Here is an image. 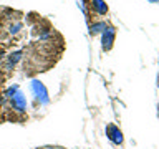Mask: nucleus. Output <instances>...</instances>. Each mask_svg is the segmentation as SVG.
<instances>
[{"label": "nucleus", "instance_id": "f03ea898", "mask_svg": "<svg viewBox=\"0 0 159 149\" xmlns=\"http://www.w3.org/2000/svg\"><path fill=\"white\" fill-rule=\"evenodd\" d=\"M3 103H5V118L7 123L25 124L28 121L27 111V98L18 84L8 86L3 89Z\"/></svg>", "mask_w": 159, "mask_h": 149}, {"label": "nucleus", "instance_id": "20e7f679", "mask_svg": "<svg viewBox=\"0 0 159 149\" xmlns=\"http://www.w3.org/2000/svg\"><path fill=\"white\" fill-rule=\"evenodd\" d=\"M23 18H25V13L22 10H15L12 7H5V5L0 7V28L15 22V20H23Z\"/></svg>", "mask_w": 159, "mask_h": 149}, {"label": "nucleus", "instance_id": "7ed1b4c3", "mask_svg": "<svg viewBox=\"0 0 159 149\" xmlns=\"http://www.w3.org/2000/svg\"><path fill=\"white\" fill-rule=\"evenodd\" d=\"M30 89H32V94H33V106L35 109H40V108H45L47 104L50 103V98H48V91L47 88L43 86L42 81H32V86H30Z\"/></svg>", "mask_w": 159, "mask_h": 149}, {"label": "nucleus", "instance_id": "9d476101", "mask_svg": "<svg viewBox=\"0 0 159 149\" xmlns=\"http://www.w3.org/2000/svg\"><path fill=\"white\" fill-rule=\"evenodd\" d=\"M149 2H157V0H149Z\"/></svg>", "mask_w": 159, "mask_h": 149}, {"label": "nucleus", "instance_id": "f257e3e1", "mask_svg": "<svg viewBox=\"0 0 159 149\" xmlns=\"http://www.w3.org/2000/svg\"><path fill=\"white\" fill-rule=\"evenodd\" d=\"M66 48L63 35L55 30L48 37L35 38L23 48L22 70L27 78H33L40 73L52 70L63 56Z\"/></svg>", "mask_w": 159, "mask_h": 149}, {"label": "nucleus", "instance_id": "39448f33", "mask_svg": "<svg viewBox=\"0 0 159 149\" xmlns=\"http://www.w3.org/2000/svg\"><path fill=\"white\" fill-rule=\"evenodd\" d=\"M114 40H116V27L108 22V25L101 32V48H103V52H111L113 47H114Z\"/></svg>", "mask_w": 159, "mask_h": 149}, {"label": "nucleus", "instance_id": "423d86ee", "mask_svg": "<svg viewBox=\"0 0 159 149\" xmlns=\"http://www.w3.org/2000/svg\"><path fill=\"white\" fill-rule=\"evenodd\" d=\"M106 136H108V139L111 142H114V144H123V133H121V129H119L114 123H109L108 126H106Z\"/></svg>", "mask_w": 159, "mask_h": 149}, {"label": "nucleus", "instance_id": "0eeeda50", "mask_svg": "<svg viewBox=\"0 0 159 149\" xmlns=\"http://www.w3.org/2000/svg\"><path fill=\"white\" fill-rule=\"evenodd\" d=\"M10 50H13V48L0 42V61H2V60H3V56H5V55H7V53L10 52Z\"/></svg>", "mask_w": 159, "mask_h": 149}, {"label": "nucleus", "instance_id": "6e6552de", "mask_svg": "<svg viewBox=\"0 0 159 149\" xmlns=\"http://www.w3.org/2000/svg\"><path fill=\"white\" fill-rule=\"evenodd\" d=\"M37 149H65L63 146H53V144H50V146H42V147H37Z\"/></svg>", "mask_w": 159, "mask_h": 149}, {"label": "nucleus", "instance_id": "1a4fd4ad", "mask_svg": "<svg viewBox=\"0 0 159 149\" xmlns=\"http://www.w3.org/2000/svg\"><path fill=\"white\" fill-rule=\"evenodd\" d=\"M157 86H159V74H157Z\"/></svg>", "mask_w": 159, "mask_h": 149}]
</instances>
